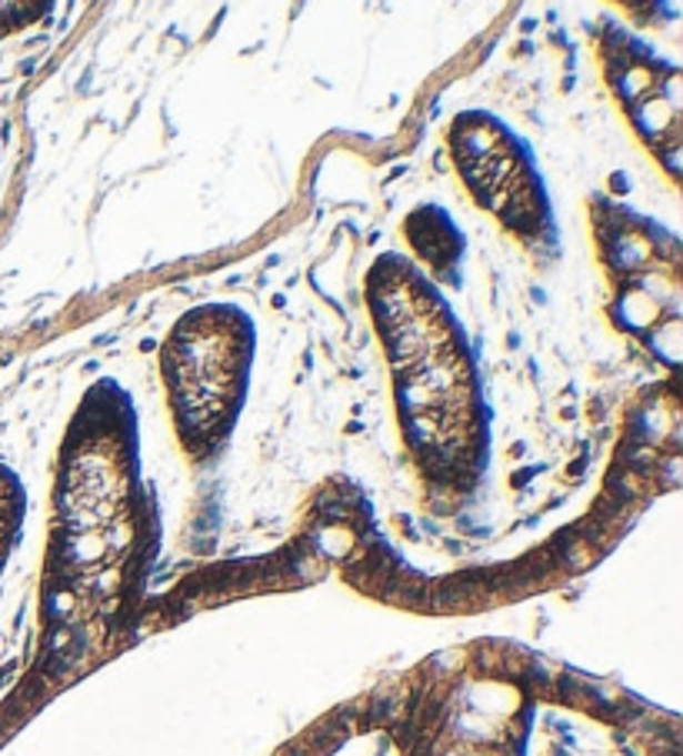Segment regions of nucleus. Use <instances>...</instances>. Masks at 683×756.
<instances>
[{
    "mask_svg": "<svg viewBox=\"0 0 683 756\" xmlns=\"http://www.w3.org/2000/svg\"><path fill=\"white\" fill-rule=\"evenodd\" d=\"M370 306L413 460L443 483L480 476L490 413L460 320L440 290L396 253H383L370 270Z\"/></svg>",
    "mask_w": 683,
    "mask_h": 756,
    "instance_id": "1",
    "label": "nucleus"
},
{
    "mask_svg": "<svg viewBox=\"0 0 683 756\" xmlns=\"http://www.w3.org/2000/svg\"><path fill=\"white\" fill-rule=\"evenodd\" d=\"M257 350L253 320L233 303L183 313L160 353V376L173 430L190 460H213L243 410Z\"/></svg>",
    "mask_w": 683,
    "mask_h": 756,
    "instance_id": "2",
    "label": "nucleus"
},
{
    "mask_svg": "<svg viewBox=\"0 0 683 756\" xmlns=\"http://www.w3.org/2000/svg\"><path fill=\"white\" fill-rule=\"evenodd\" d=\"M450 153L470 196L520 243L556 250V220L530 147L493 113L463 110L450 123Z\"/></svg>",
    "mask_w": 683,
    "mask_h": 756,
    "instance_id": "3",
    "label": "nucleus"
}]
</instances>
